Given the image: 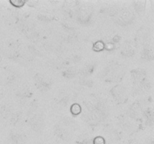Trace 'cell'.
Returning <instances> with one entry per match:
<instances>
[{"label":"cell","instance_id":"30bf717a","mask_svg":"<svg viewBox=\"0 0 154 144\" xmlns=\"http://www.w3.org/2000/svg\"><path fill=\"white\" fill-rule=\"evenodd\" d=\"M93 50L96 51V52H99V51H102L105 49V44L102 41H97L93 44Z\"/></svg>","mask_w":154,"mask_h":144},{"label":"cell","instance_id":"9c48e42d","mask_svg":"<svg viewBox=\"0 0 154 144\" xmlns=\"http://www.w3.org/2000/svg\"><path fill=\"white\" fill-rule=\"evenodd\" d=\"M81 111H82L81 106L78 104H74L71 106V112L73 115H78V114L81 113Z\"/></svg>","mask_w":154,"mask_h":144},{"label":"cell","instance_id":"277c9868","mask_svg":"<svg viewBox=\"0 0 154 144\" xmlns=\"http://www.w3.org/2000/svg\"><path fill=\"white\" fill-rule=\"evenodd\" d=\"M35 81L39 89L42 91H48L50 87V83L47 81L46 78L43 77L41 75H38L35 76Z\"/></svg>","mask_w":154,"mask_h":144},{"label":"cell","instance_id":"9a60e30c","mask_svg":"<svg viewBox=\"0 0 154 144\" xmlns=\"http://www.w3.org/2000/svg\"><path fill=\"white\" fill-rule=\"evenodd\" d=\"M93 144H105V140L102 136H98L93 140Z\"/></svg>","mask_w":154,"mask_h":144},{"label":"cell","instance_id":"ac0fdd59","mask_svg":"<svg viewBox=\"0 0 154 144\" xmlns=\"http://www.w3.org/2000/svg\"><path fill=\"white\" fill-rule=\"evenodd\" d=\"M0 98H1V96H0Z\"/></svg>","mask_w":154,"mask_h":144},{"label":"cell","instance_id":"4fadbf2b","mask_svg":"<svg viewBox=\"0 0 154 144\" xmlns=\"http://www.w3.org/2000/svg\"><path fill=\"white\" fill-rule=\"evenodd\" d=\"M26 2L25 0H10V3L14 7H22L25 4V3Z\"/></svg>","mask_w":154,"mask_h":144},{"label":"cell","instance_id":"ba28073f","mask_svg":"<svg viewBox=\"0 0 154 144\" xmlns=\"http://www.w3.org/2000/svg\"><path fill=\"white\" fill-rule=\"evenodd\" d=\"M94 68L95 67L93 64H88V65H86L85 67L81 70V74H82L83 76H88L90 74H92Z\"/></svg>","mask_w":154,"mask_h":144},{"label":"cell","instance_id":"7a4b0ae2","mask_svg":"<svg viewBox=\"0 0 154 144\" xmlns=\"http://www.w3.org/2000/svg\"><path fill=\"white\" fill-rule=\"evenodd\" d=\"M118 14L119 16L117 18V22L120 25H126V24H129V22H131V20L133 19V14L131 12V10H122Z\"/></svg>","mask_w":154,"mask_h":144},{"label":"cell","instance_id":"e0dca14e","mask_svg":"<svg viewBox=\"0 0 154 144\" xmlns=\"http://www.w3.org/2000/svg\"><path fill=\"white\" fill-rule=\"evenodd\" d=\"M119 39H120V38H119L118 36H116V37L114 38V42H117L119 40Z\"/></svg>","mask_w":154,"mask_h":144},{"label":"cell","instance_id":"6da1fadb","mask_svg":"<svg viewBox=\"0 0 154 144\" xmlns=\"http://www.w3.org/2000/svg\"><path fill=\"white\" fill-rule=\"evenodd\" d=\"M111 93H112L114 99L119 103H123L127 100V94H126V89L124 87L121 86H117L114 87L113 89L111 90Z\"/></svg>","mask_w":154,"mask_h":144},{"label":"cell","instance_id":"8fae6325","mask_svg":"<svg viewBox=\"0 0 154 144\" xmlns=\"http://www.w3.org/2000/svg\"><path fill=\"white\" fill-rule=\"evenodd\" d=\"M56 133H57V134L58 135L60 138H62V139H66V138L67 137V133L65 131L64 129L59 127V126L56 128Z\"/></svg>","mask_w":154,"mask_h":144},{"label":"cell","instance_id":"2e32d148","mask_svg":"<svg viewBox=\"0 0 154 144\" xmlns=\"http://www.w3.org/2000/svg\"><path fill=\"white\" fill-rule=\"evenodd\" d=\"M81 83H82L83 85L87 86H93V82H92L91 80H83L82 82H81Z\"/></svg>","mask_w":154,"mask_h":144},{"label":"cell","instance_id":"52a82bcc","mask_svg":"<svg viewBox=\"0 0 154 144\" xmlns=\"http://www.w3.org/2000/svg\"><path fill=\"white\" fill-rule=\"evenodd\" d=\"M135 4V10H136L137 13L141 14L144 12V5H145V2L142 1H137L134 2Z\"/></svg>","mask_w":154,"mask_h":144},{"label":"cell","instance_id":"5b68a950","mask_svg":"<svg viewBox=\"0 0 154 144\" xmlns=\"http://www.w3.org/2000/svg\"><path fill=\"white\" fill-rule=\"evenodd\" d=\"M141 56L143 58L147 60H151L153 59V51L151 49L149 48H145L141 52Z\"/></svg>","mask_w":154,"mask_h":144},{"label":"cell","instance_id":"7c38bea8","mask_svg":"<svg viewBox=\"0 0 154 144\" xmlns=\"http://www.w3.org/2000/svg\"><path fill=\"white\" fill-rule=\"evenodd\" d=\"M145 116L147 117V124L152 125L153 122V114L152 110H147L145 112Z\"/></svg>","mask_w":154,"mask_h":144},{"label":"cell","instance_id":"8992f818","mask_svg":"<svg viewBox=\"0 0 154 144\" xmlns=\"http://www.w3.org/2000/svg\"><path fill=\"white\" fill-rule=\"evenodd\" d=\"M11 140L12 142L14 143H21V142H23L24 140V136L21 134H12L10 137Z\"/></svg>","mask_w":154,"mask_h":144},{"label":"cell","instance_id":"3957f363","mask_svg":"<svg viewBox=\"0 0 154 144\" xmlns=\"http://www.w3.org/2000/svg\"><path fill=\"white\" fill-rule=\"evenodd\" d=\"M30 125L34 130L40 131L44 127L43 120L42 119L40 116H35L32 117V118H31V120H30Z\"/></svg>","mask_w":154,"mask_h":144},{"label":"cell","instance_id":"5bb4252c","mask_svg":"<svg viewBox=\"0 0 154 144\" xmlns=\"http://www.w3.org/2000/svg\"><path fill=\"white\" fill-rule=\"evenodd\" d=\"M75 74H76V70H73V69H69V70H66V71L63 73V75L67 78L74 77V76H75Z\"/></svg>","mask_w":154,"mask_h":144}]
</instances>
